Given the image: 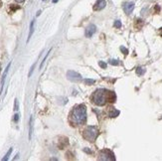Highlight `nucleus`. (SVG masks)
<instances>
[{"instance_id":"obj_9","label":"nucleus","mask_w":162,"mask_h":161,"mask_svg":"<svg viewBox=\"0 0 162 161\" xmlns=\"http://www.w3.org/2000/svg\"><path fill=\"white\" fill-rule=\"evenodd\" d=\"M115 100H116V95H115V94L114 92L108 91V103H114Z\"/></svg>"},{"instance_id":"obj_25","label":"nucleus","mask_w":162,"mask_h":161,"mask_svg":"<svg viewBox=\"0 0 162 161\" xmlns=\"http://www.w3.org/2000/svg\"><path fill=\"white\" fill-rule=\"evenodd\" d=\"M34 68H35V65H33L32 68H31V71H30V73H29V77L32 75V72H33V70H34Z\"/></svg>"},{"instance_id":"obj_27","label":"nucleus","mask_w":162,"mask_h":161,"mask_svg":"<svg viewBox=\"0 0 162 161\" xmlns=\"http://www.w3.org/2000/svg\"><path fill=\"white\" fill-rule=\"evenodd\" d=\"M16 2H18V3H22V2H24L25 0H15Z\"/></svg>"},{"instance_id":"obj_15","label":"nucleus","mask_w":162,"mask_h":161,"mask_svg":"<svg viewBox=\"0 0 162 161\" xmlns=\"http://www.w3.org/2000/svg\"><path fill=\"white\" fill-rule=\"evenodd\" d=\"M144 73H145V70L142 69V68H137V69H136V74L138 76H142Z\"/></svg>"},{"instance_id":"obj_4","label":"nucleus","mask_w":162,"mask_h":161,"mask_svg":"<svg viewBox=\"0 0 162 161\" xmlns=\"http://www.w3.org/2000/svg\"><path fill=\"white\" fill-rule=\"evenodd\" d=\"M100 159L101 160H111V161H114L115 158H114V154L112 153L111 150L108 149H105V150H101L100 152Z\"/></svg>"},{"instance_id":"obj_13","label":"nucleus","mask_w":162,"mask_h":161,"mask_svg":"<svg viewBox=\"0 0 162 161\" xmlns=\"http://www.w3.org/2000/svg\"><path fill=\"white\" fill-rule=\"evenodd\" d=\"M134 26H135L136 29H140L142 26H143V21L140 20V19H137L135 21V24H134Z\"/></svg>"},{"instance_id":"obj_3","label":"nucleus","mask_w":162,"mask_h":161,"mask_svg":"<svg viewBox=\"0 0 162 161\" xmlns=\"http://www.w3.org/2000/svg\"><path fill=\"white\" fill-rule=\"evenodd\" d=\"M98 134H100V131H98L97 126H88L84 130L83 136L87 140L90 141V142H94L95 139L98 138Z\"/></svg>"},{"instance_id":"obj_32","label":"nucleus","mask_w":162,"mask_h":161,"mask_svg":"<svg viewBox=\"0 0 162 161\" xmlns=\"http://www.w3.org/2000/svg\"><path fill=\"white\" fill-rule=\"evenodd\" d=\"M44 1H45V0H44Z\"/></svg>"},{"instance_id":"obj_14","label":"nucleus","mask_w":162,"mask_h":161,"mask_svg":"<svg viewBox=\"0 0 162 161\" xmlns=\"http://www.w3.org/2000/svg\"><path fill=\"white\" fill-rule=\"evenodd\" d=\"M30 130H29V139H31L32 136V131H33V117H30Z\"/></svg>"},{"instance_id":"obj_18","label":"nucleus","mask_w":162,"mask_h":161,"mask_svg":"<svg viewBox=\"0 0 162 161\" xmlns=\"http://www.w3.org/2000/svg\"><path fill=\"white\" fill-rule=\"evenodd\" d=\"M50 51H51V50H50ZM50 51H49V52H48V53H47V54H46L45 58H44V59H43V61H42V63H41V65H40V69H42V68H43V65H44V63H45V61H46V59H47V57L49 56V53H50Z\"/></svg>"},{"instance_id":"obj_30","label":"nucleus","mask_w":162,"mask_h":161,"mask_svg":"<svg viewBox=\"0 0 162 161\" xmlns=\"http://www.w3.org/2000/svg\"><path fill=\"white\" fill-rule=\"evenodd\" d=\"M1 5H2V2H1V0H0V7H1Z\"/></svg>"},{"instance_id":"obj_2","label":"nucleus","mask_w":162,"mask_h":161,"mask_svg":"<svg viewBox=\"0 0 162 161\" xmlns=\"http://www.w3.org/2000/svg\"><path fill=\"white\" fill-rule=\"evenodd\" d=\"M108 90H97L92 95V102L97 105H105L108 103Z\"/></svg>"},{"instance_id":"obj_8","label":"nucleus","mask_w":162,"mask_h":161,"mask_svg":"<svg viewBox=\"0 0 162 161\" xmlns=\"http://www.w3.org/2000/svg\"><path fill=\"white\" fill-rule=\"evenodd\" d=\"M123 9H124V12L126 14H130L134 9V3L133 2H126V3L123 5Z\"/></svg>"},{"instance_id":"obj_10","label":"nucleus","mask_w":162,"mask_h":161,"mask_svg":"<svg viewBox=\"0 0 162 161\" xmlns=\"http://www.w3.org/2000/svg\"><path fill=\"white\" fill-rule=\"evenodd\" d=\"M108 116L111 117H115V116H117L119 114V111L115 110L114 108H108Z\"/></svg>"},{"instance_id":"obj_12","label":"nucleus","mask_w":162,"mask_h":161,"mask_svg":"<svg viewBox=\"0 0 162 161\" xmlns=\"http://www.w3.org/2000/svg\"><path fill=\"white\" fill-rule=\"evenodd\" d=\"M33 32H34V21H32L31 24H30V32H29V35H28V39H27V42H28V41L30 40V38L32 37Z\"/></svg>"},{"instance_id":"obj_16","label":"nucleus","mask_w":162,"mask_h":161,"mask_svg":"<svg viewBox=\"0 0 162 161\" xmlns=\"http://www.w3.org/2000/svg\"><path fill=\"white\" fill-rule=\"evenodd\" d=\"M11 152H12V148H10L9 150H8V152L6 153V155H5V157L3 158L2 160H7L8 158H9V156H10V154H11Z\"/></svg>"},{"instance_id":"obj_28","label":"nucleus","mask_w":162,"mask_h":161,"mask_svg":"<svg viewBox=\"0 0 162 161\" xmlns=\"http://www.w3.org/2000/svg\"><path fill=\"white\" fill-rule=\"evenodd\" d=\"M159 35H160V36L162 37V28L159 29Z\"/></svg>"},{"instance_id":"obj_17","label":"nucleus","mask_w":162,"mask_h":161,"mask_svg":"<svg viewBox=\"0 0 162 161\" xmlns=\"http://www.w3.org/2000/svg\"><path fill=\"white\" fill-rule=\"evenodd\" d=\"M10 9H11V12H14L15 10L20 9V6H15V5H11V6H10Z\"/></svg>"},{"instance_id":"obj_21","label":"nucleus","mask_w":162,"mask_h":161,"mask_svg":"<svg viewBox=\"0 0 162 161\" xmlns=\"http://www.w3.org/2000/svg\"><path fill=\"white\" fill-rule=\"evenodd\" d=\"M120 50H122V52L124 55H127L128 54V51H127V49H125L124 47H120Z\"/></svg>"},{"instance_id":"obj_5","label":"nucleus","mask_w":162,"mask_h":161,"mask_svg":"<svg viewBox=\"0 0 162 161\" xmlns=\"http://www.w3.org/2000/svg\"><path fill=\"white\" fill-rule=\"evenodd\" d=\"M67 76H68V79L70 81H73V82H80L82 81V77L80 74H78L77 72H74V71H69L67 73Z\"/></svg>"},{"instance_id":"obj_7","label":"nucleus","mask_w":162,"mask_h":161,"mask_svg":"<svg viewBox=\"0 0 162 161\" xmlns=\"http://www.w3.org/2000/svg\"><path fill=\"white\" fill-rule=\"evenodd\" d=\"M95 31H97V27H95V25H93V24L92 25H89L86 29V36L88 38L92 37L93 35L95 33Z\"/></svg>"},{"instance_id":"obj_6","label":"nucleus","mask_w":162,"mask_h":161,"mask_svg":"<svg viewBox=\"0 0 162 161\" xmlns=\"http://www.w3.org/2000/svg\"><path fill=\"white\" fill-rule=\"evenodd\" d=\"M106 0H97L95 4L94 5V10L95 11H98V10H101L106 7Z\"/></svg>"},{"instance_id":"obj_29","label":"nucleus","mask_w":162,"mask_h":161,"mask_svg":"<svg viewBox=\"0 0 162 161\" xmlns=\"http://www.w3.org/2000/svg\"><path fill=\"white\" fill-rule=\"evenodd\" d=\"M53 2L54 3H56V2H58V0H53Z\"/></svg>"},{"instance_id":"obj_23","label":"nucleus","mask_w":162,"mask_h":161,"mask_svg":"<svg viewBox=\"0 0 162 161\" xmlns=\"http://www.w3.org/2000/svg\"><path fill=\"white\" fill-rule=\"evenodd\" d=\"M85 83L87 84H93L95 83V81L94 80H85Z\"/></svg>"},{"instance_id":"obj_11","label":"nucleus","mask_w":162,"mask_h":161,"mask_svg":"<svg viewBox=\"0 0 162 161\" xmlns=\"http://www.w3.org/2000/svg\"><path fill=\"white\" fill-rule=\"evenodd\" d=\"M10 65L11 64H9L7 66V68H6V70H5V72H4V75H3V79H2V84H1V91H0V92H2V91H3V87H4V81H5V79H6V75H7V73H8V70H9V68H10Z\"/></svg>"},{"instance_id":"obj_26","label":"nucleus","mask_w":162,"mask_h":161,"mask_svg":"<svg viewBox=\"0 0 162 161\" xmlns=\"http://www.w3.org/2000/svg\"><path fill=\"white\" fill-rule=\"evenodd\" d=\"M18 117H19V116L18 114H16L15 117H14V121H18Z\"/></svg>"},{"instance_id":"obj_20","label":"nucleus","mask_w":162,"mask_h":161,"mask_svg":"<svg viewBox=\"0 0 162 161\" xmlns=\"http://www.w3.org/2000/svg\"><path fill=\"white\" fill-rule=\"evenodd\" d=\"M114 27L115 28H120V27H122V23H120L119 20H116L114 22Z\"/></svg>"},{"instance_id":"obj_22","label":"nucleus","mask_w":162,"mask_h":161,"mask_svg":"<svg viewBox=\"0 0 162 161\" xmlns=\"http://www.w3.org/2000/svg\"><path fill=\"white\" fill-rule=\"evenodd\" d=\"M98 65H100V66L103 68V69H106V63H103V62L101 61L100 63H98Z\"/></svg>"},{"instance_id":"obj_31","label":"nucleus","mask_w":162,"mask_h":161,"mask_svg":"<svg viewBox=\"0 0 162 161\" xmlns=\"http://www.w3.org/2000/svg\"><path fill=\"white\" fill-rule=\"evenodd\" d=\"M0 71H1V67H0Z\"/></svg>"},{"instance_id":"obj_19","label":"nucleus","mask_w":162,"mask_h":161,"mask_svg":"<svg viewBox=\"0 0 162 161\" xmlns=\"http://www.w3.org/2000/svg\"><path fill=\"white\" fill-rule=\"evenodd\" d=\"M109 64L114 65V66H119V62H117L116 60H111V61H109Z\"/></svg>"},{"instance_id":"obj_1","label":"nucleus","mask_w":162,"mask_h":161,"mask_svg":"<svg viewBox=\"0 0 162 161\" xmlns=\"http://www.w3.org/2000/svg\"><path fill=\"white\" fill-rule=\"evenodd\" d=\"M87 121V108L85 105H78L70 113V122L74 126L84 124Z\"/></svg>"},{"instance_id":"obj_24","label":"nucleus","mask_w":162,"mask_h":161,"mask_svg":"<svg viewBox=\"0 0 162 161\" xmlns=\"http://www.w3.org/2000/svg\"><path fill=\"white\" fill-rule=\"evenodd\" d=\"M15 110H18V102H17V100H15V108H14Z\"/></svg>"}]
</instances>
